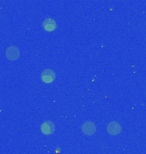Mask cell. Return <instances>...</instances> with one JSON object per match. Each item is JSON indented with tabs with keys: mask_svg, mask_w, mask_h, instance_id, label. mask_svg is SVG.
<instances>
[{
	"mask_svg": "<svg viewBox=\"0 0 146 154\" xmlns=\"http://www.w3.org/2000/svg\"><path fill=\"white\" fill-rule=\"evenodd\" d=\"M81 129L86 135H92L96 132V126L92 122H87L82 125Z\"/></svg>",
	"mask_w": 146,
	"mask_h": 154,
	"instance_id": "cell-2",
	"label": "cell"
},
{
	"mask_svg": "<svg viewBox=\"0 0 146 154\" xmlns=\"http://www.w3.org/2000/svg\"><path fill=\"white\" fill-rule=\"evenodd\" d=\"M120 130H121L120 125L118 122H110L108 125V127H107V131L111 135H117V134H119L120 133Z\"/></svg>",
	"mask_w": 146,
	"mask_h": 154,
	"instance_id": "cell-3",
	"label": "cell"
},
{
	"mask_svg": "<svg viewBox=\"0 0 146 154\" xmlns=\"http://www.w3.org/2000/svg\"><path fill=\"white\" fill-rule=\"evenodd\" d=\"M55 78H56V75H55L54 72L50 70V69L44 70L41 75V79H42L44 82L45 83L52 82L55 80Z\"/></svg>",
	"mask_w": 146,
	"mask_h": 154,
	"instance_id": "cell-4",
	"label": "cell"
},
{
	"mask_svg": "<svg viewBox=\"0 0 146 154\" xmlns=\"http://www.w3.org/2000/svg\"><path fill=\"white\" fill-rule=\"evenodd\" d=\"M56 24L53 20L48 19L44 22V28L46 31H53L54 29H56Z\"/></svg>",
	"mask_w": 146,
	"mask_h": 154,
	"instance_id": "cell-6",
	"label": "cell"
},
{
	"mask_svg": "<svg viewBox=\"0 0 146 154\" xmlns=\"http://www.w3.org/2000/svg\"><path fill=\"white\" fill-rule=\"evenodd\" d=\"M6 57L9 60H17L20 57V51L16 46H11L6 50Z\"/></svg>",
	"mask_w": 146,
	"mask_h": 154,
	"instance_id": "cell-1",
	"label": "cell"
},
{
	"mask_svg": "<svg viewBox=\"0 0 146 154\" xmlns=\"http://www.w3.org/2000/svg\"><path fill=\"white\" fill-rule=\"evenodd\" d=\"M54 130L55 126L51 122H44L43 124L41 125V131H42L45 135L51 134L52 133L54 132Z\"/></svg>",
	"mask_w": 146,
	"mask_h": 154,
	"instance_id": "cell-5",
	"label": "cell"
}]
</instances>
